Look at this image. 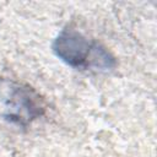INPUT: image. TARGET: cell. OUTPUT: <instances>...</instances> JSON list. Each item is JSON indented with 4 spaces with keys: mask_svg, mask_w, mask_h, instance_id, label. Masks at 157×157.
I'll use <instances>...</instances> for the list:
<instances>
[{
    "mask_svg": "<svg viewBox=\"0 0 157 157\" xmlns=\"http://www.w3.org/2000/svg\"><path fill=\"white\" fill-rule=\"evenodd\" d=\"M53 50L65 64L80 70L107 71L117 65L115 58L102 44L72 28H65L58 34Z\"/></svg>",
    "mask_w": 157,
    "mask_h": 157,
    "instance_id": "cell-1",
    "label": "cell"
},
{
    "mask_svg": "<svg viewBox=\"0 0 157 157\" xmlns=\"http://www.w3.org/2000/svg\"><path fill=\"white\" fill-rule=\"evenodd\" d=\"M4 109L6 120L22 126L44 113V105L39 94L32 88L21 85L11 87Z\"/></svg>",
    "mask_w": 157,
    "mask_h": 157,
    "instance_id": "cell-2",
    "label": "cell"
}]
</instances>
